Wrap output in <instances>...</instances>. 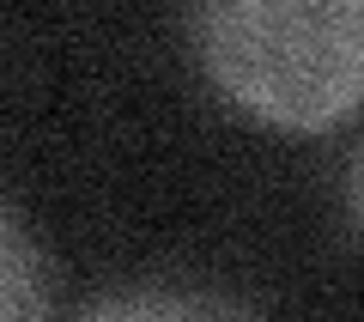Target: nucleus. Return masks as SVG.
<instances>
[{
  "instance_id": "nucleus-1",
  "label": "nucleus",
  "mask_w": 364,
  "mask_h": 322,
  "mask_svg": "<svg viewBox=\"0 0 364 322\" xmlns=\"http://www.w3.org/2000/svg\"><path fill=\"white\" fill-rule=\"evenodd\" d=\"M188 49L261 128L328 134L364 110V0H195Z\"/></svg>"
},
{
  "instance_id": "nucleus-2",
  "label": "nucleus",
  "mask_w": 364,
  "mask_h": 322,
  "mask_svg": "<svg viewBox=\"0 0 364 322\" xmlns=\"http://www.w3.org/2000/svg\"><path fill=\"white\" fill-rule=\"evenodd\" d=\"M49 310H55L49 268H43L25 219L0 201V316H49Z\"/></svg>"
},
{
  "instance_id": "nucleus-3",
  "label": "nucleus",
  "mask_w": 364,
  "mask_h": 322,
  "mask_svg": "<svg viewBox=\"0 0 364 322\" xmlns=\"http://www.w3.org/2000/svg\"><path fill=\"white\" fill-rule=\"evenodd\" d=\"M249 304L219 292H116V298H91L85 316H243Z\"/></svg>"
},
{
  "instance_id": "nucleus-4",
  "label": "nucleus",
  "mask_w": 364,
  "mask_h": 322,
  "mask_svg": "<svg viewBox=\"0 0 364 322\" xmlns=\"http://www.w3.org/2000/svg\"><path fill=\"white\" fill-rule=\"evenodd\" d=\"M346 213H352V225L364 232V140L352 146V158H346Z\"/></svg>"
}]
</instances>
